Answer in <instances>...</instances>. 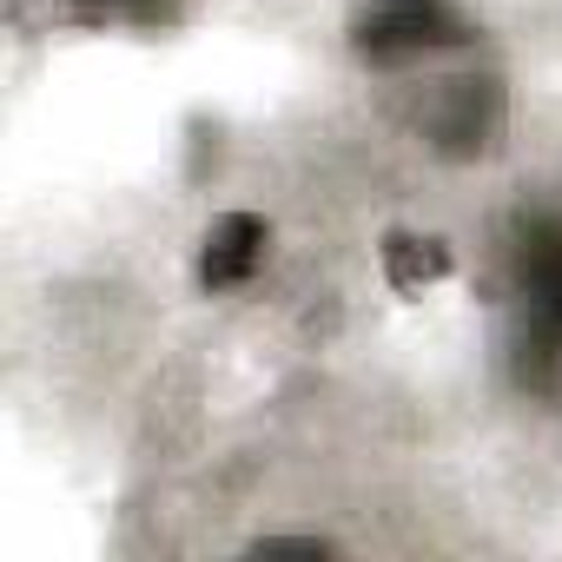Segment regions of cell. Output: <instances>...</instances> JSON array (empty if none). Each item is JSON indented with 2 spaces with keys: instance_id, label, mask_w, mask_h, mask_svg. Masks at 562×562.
I'll list each match as a JSON object with an SVG mask.
<instances>
[{
  "instance_id": "2",
  "label": "cell",
  "mask_w": 562,
  "mask_h": 562,
  "mask_svg": "<svg viewBox=\"0 0 562 562\" xmlns=\"http://www.w3.org/2000/svg\"><path fill=\"white\" fill-rule=\"evenodd\" d=\"M411 120L437 153H483L503 133V87L490 74H443L417 93Z\"/></svg>"
},
{
  "instance_id": "4",
  "label": "cell",
  "mask_w": 562,
  "mask_h": 562,
  "mask_svg": "<svg viewBox=\"0 0 562 562\" xmlns=\"http://www.w3.org/2000/svg\"><path fill=\"white\" fill-rule=\"evenodd\" d=\"M384 258H391V278H397V292H417V285H430V278H443L450 271V251L437 245V238H391L384 245Z\"/></svg>"
},
{
  "instance_id": "1",
  "label": "cell",
  "mask_w": 562,
  "mask_h": 562,
  "mask_svg": "<svg viewBox=\"0 0 562 562\" xmlns=\"http://www.w3.org/2000/svg\"><path fill=\"white\" fill-rule=\"evenodd\" d=\"M470 41H476V27L457 0H371L351 21V54L364 67H424Z\"/></svg>"
},
{
  "instance_id": "3",
  "label": "cell",
  "mask_w": 562,
  "mask_h": 562,
  "mask_svg": "<svg viewBox=\"0 0 562 562\" xmlns=\"http://www.w3.org/2000/svg\"><path fill=\"white\" fill-rule=\"evenodd\" d=\"M265 251H271V225H265L258 212H225V218H212V225H205V245H199V285H205V292L245 285V278L265 265Z\"/></svg>"
}]
</instances>
